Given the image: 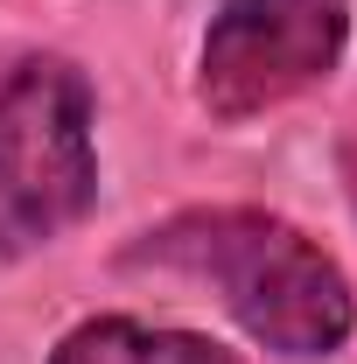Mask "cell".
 <instances>
[{"label":"cell","instance_id":"obj_1","mask_svg":"<svg viewBox=\"0 0 357 364\" xmlns=\"http://www.w3.org/2000/svg\"><path fill=\"white\" fill-rule=\"evenodd\" d=\"M127 267L189 273L224 301L260 350L287 364L336 358L357 329V294L343 267L315 245L302 225L252 210V203H211V210H176L169 225L140 231L127 245Z\"/></svg>","mask_w":357,"mask_h":364},{"label":"cell","instance_id":"obj_2","mask_svg":"<svg viewBox=\"0 0 357 364\" xmlns=\"http://www.w3.org/2000/svg\"><path fill=\"white\" fill-rule=\"evenodd\" d=\"M98 91L70 56H21L0 77V259H28L98 203Z\"/></svg>","mask_w":357,"mask_h":364},{"label":"cell","instance_id":"obj_3","mask_svg":"<svg viewBox=\"0 0 357 364\" xmlns=\"http://www.w3.org/2000/svg\"><path fill=\"white\" fill-rule=\"evenodd\" d=\"M351 49V0H224L196 49V105L245 127L315 91Z\"/></svg>","mask_w":357,"mask_h":364},{"label":"cell","instance_id":"obj_4","mask_svg":"<svg viewBox=\"0 0 357 364\" xmlns=\"http://www.w3.org/2000/svg\"><path fill=\"white\" fill-rule=\"evenodd\" d=\"M49 364H238L224 343L196 336V329H161V322H134V316H91L78 322Z\"/></svg>","mask_w":357,"mask_h":364}]
</instances>
